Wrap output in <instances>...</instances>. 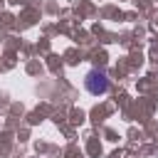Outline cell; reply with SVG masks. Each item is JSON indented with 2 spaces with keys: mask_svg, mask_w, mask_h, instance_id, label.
<instances>
[{
  "mask_svg": "<svg viewBox=\"0 0 158 158\" xmlns=\"http://www.w3.org/2000/svg\"><path fill=\"white\" fill-rule=\"evenodd\" d=\"M84 89H86L91 96H101V94L109 91V77H106L104 72H99V69H91V72H86V77H84Z\"/></svg>",
  "mask_w": 158,
  "mask_h": 158,
  "instance_id": "6da1fadb",
  "label": "cell"
}]
</instances>
